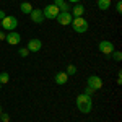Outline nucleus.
I'll return each mask as SVG.
<instances>
[{"label": "nucleus", "mask_w": 122, "mask_h": 122, "mask_svg": "<svg viewBox=\"0 0 122 122\" xmlns=\"http://www.w3.org/2000/svg\"><path fill=\"white\" fill-rule=\"evenodd\" d=\"M0 90H2V85H0Z\"/></svg>", "instance_id": "28"}, {"label": "nucleus", "mask_w": 122, "mask_h": 122, "mask_svg": "<svg viewBox=\"0 0 122 122\" xmlns=\"http://www.w3.org/2000/svg\"><path fill=\"white\" fill-rule=\"evenodd\" d=\"M116 11L117 13H122V2L121 0H117V3H116Z\"/></svg>", "instance_id": "21"}, {"label": "nucleus", "mask_w": 122, "mask_h": 122, "mask_svg": "<svg viewBox=\"0 0 122 122\" xmlns=\"http://www.w3.org/2000/svg\"><path fill=\"white\" fill-rule=\"evenodd\" d=\"M5 41L11 44V46H16L20 44V41H21V34H18L16 31H8V34L5 36Z\"/></svg>", "instance_id": "7"}, {"label": "nucleus", "mask_w": 122, "mask_h": 122, "mask_svg": "<svg viewBox=\"0 0 122 122\" xmlns=\"http://www.w3.org/2000/svg\"><path fill=\"white\" fill-rule=\"evenodd\" d=\"M99 52H103L106 56L112 54L114 52V44L111 41H101V42H99Z\"/></svg>", "instance_id": "8"}, {"label": "nucleus", "mask_w": 122, "mask_h": 122, "mask_svg": "<svg viewBox=\"0 0 122 122\" xmlns=\"http://www.w3.org/2000/svg\"><path fill=\"white\" fill-rule=\"evenodd\" d=\"M54 5H56L57 8L60 10V11H70V3L67 2V0H54Z\"/></svg>", "instance_id": "11"}, {"label": "nucleus", "mask_w": 122, "mask_h": 122, "mask_svg": "<svg viewBox=\"0 0 122 122\" xmlns=\"http://www.w3.org/2000/svg\"><path fill=\"white\" fill-rule=\"evenodd\" d=\"M68 3H80V0H67Z\"/></svg>", "instance_id": "26"}, {"label": "nucleus", "mask_w": 122, "mask_h": 122, "mask_svg": "<svg viewBox=\"0 0 122 122\" xmlns=\"http://www.w3.org/2000/svg\"><path fill=\"white\" fill-rule=\"evenodd\" d=\"M5 36H7V34H5L3 31H0V41H5Z\"/></svg>", "instance_id": "24"}, {"label": "nucleus", "mask_w": 122, "mask_h": 122, "mask_svg": "<svg viewBox=\"0 0 122 122\" xmlns=\"http://www.w3.org/2000/svg\"><path fill=\"white\" fill-rule=\"evenodd\" d=\"M0 25H2V28L5 29V31H15V28L18 26V20L10 15V16H5V18L2 20Z\"/></svg>", "instance_id": "3"}, {"label": "nucleus", "mask_w": 122, "mask_h": 122, "mask_svg": "<svg viewBox=\"0 0 122 122\" xmlns=\"http://www.w3.org/2000/svg\"><path fill=\"white\" fill-rule=\"evenodd\" d=\"M0 119H2V122H10V116L7 112H2L0 114Z\"/></svg>", "instance_id": "20"}, {"label": "nucleus", "mask_w": 122, "mask_h": 122, "mask_svg": "<svg viewBox=\"0 0 122 122\" xmlns=\"http://www.w3.org/2000/svg\"><path fill=\"white\" fill-rule=\"evenodd\" d=\"M29 16L33 20V23H42L44 21V15H42V10L41 8H33V11L29 13Z\"/></svg>", "instance_id": "9"}, {"label": "nucleus", "mask_w": 122, "mask_h": 122, "mask_svg": "<svg viewBox=\"0 0 122 122\" xmlns=\"http://www.w3.org/2000/svg\"><path fill=\"white\" fill-rule=\"evenodd\" d=\"M18 54L21 57H28V54H29V51L26 49V47H21V49H18Z\"/></svg>", "instance_id": "19"}, {"label": "nucleus", "mask_w": 122, "mask_h": 122, "mask_svg": "<svg viewBox=\"0 0 122 122\" xmlns=\"http://www.w3.org/2000/svg\"><path fill=\"white\" fill-rule=\"evenodd\" d=\"M2 112H3V109H2V106H0V114H2Z\"/></svg>", "instance_id": "27"}, {"label": "nucleus", "mask_w": 122, "mask_h": 122, "mask_svg": "<svg viewBox=\"0 0 122 122\" xmlns=\"http://www.w3.org/2000/svg\"><path fill=\"white\" fill-rule=\"evenodd\" d=\"M122 83V76H121V72H119V75H117V85Z\"/></svg>", "instance_id": "25"}, {"label": "nucleus", "mask_w": 122, "mask_h": 122, "mask_svg": "<svg viewBox=\"0 0 122 122\" xmlns=\"http://www.w3.org/2000/svg\"><path fill=\"white\" fill-rule=\"evenodd\" d=\"M20 10H21V13H25V15H29V13L33 11V5H31L29 2H21V5H20Z\"/></svg>", "instance_id": "14"}, {"label": "nucleus", "mask_w": 122, "mask_h": 122, "mask_svg": "<svg viewBox=\"0 0 122 122\" xmlns=\"http://www.w3.org/2000/svg\"><path fill=\"white\" fill-rule=\"evenodd\" d=\"M93 93H94V91L91 90V88H85V93H83V94H86V96H91Z\"/></svg>", "instance_id": "22"}, {"label": "nucleus", "mask_w": 122, "mask_h": 122, "mask_svg": "<svg viewBox=\"0 0 122 122\" xmlns=\"http://www.w3.org/2000/svg\"><path fill=\"white\" fill-rule=\"evenodd\" d=\"M76 107H78V111L83 114H88L91 112V109H93V101H91V96H86V94H80V96H76Z\"/></svg>", "instance_id": "1"}, {"label": "nucleus", "mask_w": 122, "mask_h": 122, "mask_svg": "<svg viewBox=\"0 0 122 122\" xmlns=\"http://www.w3.org/2000/svg\"><path fill=\"white\" fill-rule=\"evenodd\" d=\"M85 13V7L81 5V3H75V7H73V18H78V16H83Z\"/></svg>", "instance_id": "13"}, {"label": "nucleus", "mask_w": 122, "mask_h": 122, "mask_svg": "<svg viewBox=\"0 0 122 122\" xmlns=\"http://www.w3.org/2000/svg\"><path fill=\"white\" fill-rule=\"evenodd\" d=\"M70 25L73 26V31H76V33H80V34H83V33H86V31H88V28H90L88 21H86V20H85L83 16H78V18H73Z\"/></svg>", "instance_id": "2"}, {"label": "nucleus", "mask_w": 122, "mask_h": 122, "mask_svg": "<svg viewBox=\"0 0 122 122\" xmlns=\"http://www.w3.org/2000/svg\"><path fill=\"white\" fill-rule=\"evenodd\" d=\"M111 0H98V8L99 10H109Z\"/></svg>", "instance_id": "15"}, {"label": "nucleus", "mask_w": 122, "mask_h": 122, "mask_svg": "<svg viewBox=\"0 0 122 122\" xmlns=\"http://www.w3.org/2000/svg\"><path fill=\"white\" fill-rule=\"evenodd\" d=\"M54 81H56V85H65L68 81V75H67L65 72H59L54 76Z\"/></svg>", "instance_id": "12"}, {"label": "nucleus", "mask_w": 122, "mask_h": 122, "mask_svg": "<svg viewBox=\"0 0 122 122\" xmlns=\"http://www.w3.org/2000/svg\"><path fill=\"white\" fill-rule=\"evenodd\" d=\"M86 83H88V88H91L93 91H98V90L103 88V80L98 75H90L88 80H86Z\"/></svg>", "instance_id": "5"}, {"label": "nucleus", "mask_w": 122, "mask_h": 122, "mask_svg": "<svg viewBox=\"0 0 122 122\" xmlns=\"http://www.w3.org/2000/svg\"><path fill=\"white\" fill-rule=\"evenodd\" d=\"M112 59L116 60V62H121V60H122V54L119 52V51H114V52H112Z\"/></svg>", "instance_id": "18"}, {"label": "nucleus", "mask_w": 122, "mask_h": 122, "mask_svg": "<svg viewBox=\"0 0 122 122\" xmlns=\"http://www.w3.org/2000/svg\"><path fill=\"white\" fill-rule=\"evenodd\" d=\"M56 20L62 25V26H67V25H70V23H72L73 16H72V13H70V11H60V13L57 15Z\"/></svg>", "instance_id": "6"}, {"label": "nucleus", "mask_w": 122, "mask_h": 122, "mask_svg": "<svg viewBox=\"0 0 122 122\" xmlns=\"http://www.w3.org/2000/svg\"><path fill=\"white\" fill-rule=\"evenodd\" d=\"M41 47H42V42L39 39H29L26 49H28L29 52H38V51H41Z\"/></svg>", "instance_id": "10"}, {"label": "nucleus", "mask_w": 122, "mask_h": 122, "mask_svg": "<svg viewBox=\"0 0 122 122\" xmlns=\"http://www.w3.org/2000/svg\"><path fill=\"white\" fill-rule=\"evenodd\" d=\"M59 13H60V10L57 8L54 3H51V5H47L46 8H42V15H44V18H47V20H56Z\"/></svg>", "instance_id": "4"}, {"label": "nucleus", "mask_w": 122, "mask_h": 122, "mask_svg": "<svg viewBox=\"0 0 122 122\" xmlns=\"http://www.w3.org/2000/svg\"><path fill=\"white\" fill-rule=\"evenodd\" d=\"M0 28H2V25H0Z\"/></svg>", "instance_id": "29"}, {"label": "nucleus", "mask_w": 122, "mask_h": 122, "mask_svg": "<svg viewBox=\"0 0 122 122\" xmlns=\"http://www.w3.org/2000/svg\"><path fill=\"white\" fill-rule=\"evenodd\" d=\"M65 73L68 76H70V75H75V73H76V67L75 65H68V67H67V70H65Z\"/></svg>", "instance_id": "17"}, {"label": "nucleus", "mask_w": 122, "mask_h": 122, "mask_svg": "<svg viewBox=\"0 0 122 122\" xmlns=\"http://www.w3.org/2000/svg\"><path fill=\"white\" fill-rule=\"evenodd\" d=\"M10 81V75L7 73V72H2L0 73V85H5Z\"/></svg>", "instance_id": "16"}, {"label": "nucleus", "mask_w": 122, "mask_h": 122, "mask_svg": "<svg viewBox=\"0 0 122 122\" xmlns=\"http://www.w3.org/2000/svg\"><path fill=\"white\" fill-rule=\"evenodd\" d=\"M5 16H7V15H5V11H3V10H0V21L5 18Z\"/></svg>", "instance_id": "23"}]
</instances>
